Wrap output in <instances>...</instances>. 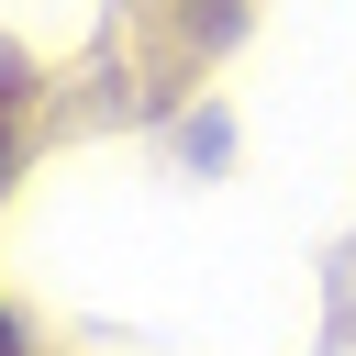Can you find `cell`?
Listing matches in <instances>:
<instances>
[{
  "label": "cell",
  "mask_w": 356,
  "mask_h": 356,
  "mask_svg": "<svg viewBox=\"0 0 356 356\" xmlns=\"http://www.w3.org/2000/svg\"><path fill=\"white\" fill-rule=\"evenodd\" d=\"M0 356H22V323H11V312H0Z\"/></svg>",
  "instance_id": "6da1fadb"
},
{
  "label": "cell",
  "mask_w": 356,
  "mask_h": 356,
  "mask_svg": "<svg viewBox=\"0 0 356 356\" xmlns=\"http://www.w3.org/2000/svg\"><path fill=\"white\" fill-rule=\"evenodd\" d=\"M0 178H11V134H0Z\"/></svg>",
  "instance_id": "7a4b0ae2"
}]
</instances>
